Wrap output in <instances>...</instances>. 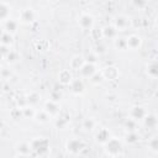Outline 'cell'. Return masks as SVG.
Wrapping results in <instances>:
<instances>
[{
    "label": "cell",
    "mask_w": 158,
    "mask_h": 158,
    "mask_svg": "<svg viewBox=\"0 0 158 158\" xmlns=\"http://www.w3.org/2000/svg\"><path fill=\"white\" fill-rule=\"evenodd\" d=\"M31 148L36 156H46L49 152V139L46 137L33 138L31 142Z\"/></svg>",
    "instance_id": "obj_1"
},
{
    "label": "cell",
    "mask_w": 158,
    "mask_h": 158,
    "mask_svg": "<svg viewBox=\"0 0 158 158\" xmlns=\"http://www.w3.org/2000/svg\"><path fill=\"white\" fill-rule=\"evenodd\" d=\"M105 152L109 156H120L122 151V142L117 137H110V139L104 144Z\"/></svg>",
    "instance_id": "obj_2"
},
{
    "label": "cell",
    "mask_w": 158,
    "mask_h": 158,
    "mask_svg": "<svg viewBox=\"0 0 158 158\" xmlns=\"http://www.w3.org/2000/svg\"><path fill=\"white\" fill-rule=\"evenodd\" d=\"M86 147L85 142L80 138H72L67 142V151L70 154H79Z\"/></svg>",
    "instance_id": "obj_3"
},
{
    "label": "cell",
    "mask_w": 158,
    "mask_h": 158,
    "mask_svg": "<svg viewBox=\"0 0 158 158\" xmlns=\"http://www.w3.org/2000/svg\"><path fill=\"white\" fill-rule=\"evenodd\" d=\"M78 23L80 26L81 30H85V31H91L93 26H94V17L90 15V14H81L78 19Z\"/></svg>",
    "instance_id": "obj_4"
},
{
    "label": "cell",
    "mask_w": 158,
    "mask_h": 158,
    "mask_svg": "<svg viewBox=\"0 0 158 158\" xmlns=\"http://www.w3.org/2000/svg\"><path fill=\"white\" fill-rule=\"evenodd\" d=\"M112 25L117 28V31H126L131 26V20L126 15H118V16H116L114 19V23Z\"/></svg>",
    "instance_id": "obj_5"
},
{
    "label": "cell",
    "mask_w": 158,
    "mask_h": 158,
    "mask_svg": "<svg viewBox=\"0 0 158 158\" xmlns=\"http://www.w3.org/2000/svg\"><path fill=\"white\" fill-rule=\"evenodd\" d=\"M98 72V68H96V64L95 63H91V62H85L83 64V67L79 69V73H80V77L81 78H90L93 74H95Z\"/></svg>",
    "instance_id": "obj_6"
},
{
    "label": "cell",
    "mask_w": 158,
    "mask_h": 158,
    "mask_svg": "<svg viewBox=\"0 0 158 158\" xmlns=\"http://www.w3.org/2000/svg\"><path fill=\"white\" fill-rule=\"evenodd\" d=\"M104 79L105 80H116L120 77V72L118 68H116L115 65H107L101 70Z\"/></svg>",
    "instance_id": "obj_7"
},
{
    "label": "cell",
    "mask_w": 158,
    "mask_h": 158,
    "mask_svg": "<svg viewBox=\"0 0 158 158\" xmlns=\"http://www.w3.org/2000/svg\"><path fill=\"white\" fill-rule=\"evenodd\" d=\"M19 19H20V21L22 22V23H27V25H30V23H32L33 21H35V19H36V14H35V11L32 10V9H23V10H21V12H20V15H19Z\"/></svg>",
    "instance_id": "obj_8"
},
{
    "label": "cell",
    "mask_w": 158,
    "mask_h": 158,
    "mask_svg": "<svg viewBox=\"0 0 158 158\" xmlns=\"http://www.w3.org/2000/svg\"><path fill=\"white\" fill-rule=\"evenodd\" d=\"M16 156L19 157H28L31 156L33 152H32V148H31V143H27V142H21V143H17L16 144Z\"/></svg>",
    "instance_id": "obj_9"
},
{
    "label": "cell",
    "mask_w": 158,
    "mask_h": 158,
    "mask_svg": "<svg viewBox=\"0 0 158 158\" xmlns=\"http://www.w3.org/2000/svg\"><path fill=\"white\" fill-rule=\"evenodd\" d=\"M70 86V90L75 94V95H80L85 91V84L84 81L81 80V78H75L72 80V83L69 84Z\"/></svg>",
    "instance_id": "obj_10"
},
{
    "label": "cell",
    "mask_w": 158,
    "mask_h": 158,
    "mask_svg": "<svg viewBox=\"0 0 158 158\" xmlns=\"http://www.w3.org/2000/svg\"><path fill=\"white\" fill-rule=\"evenodd\" d=\"M43 109H44L51 116H57V115L60 112V107H59L58 102H57V101H53V100H51V99L44 102Z\"/></svg>",
    "instance_id": "obj_11"
},
{
    "label": "cell",
    "mask_w": 158,
    "mask_h": 158,
    "mask_svg": "<svg viewBox=\"0 0 158 158\" xmlns=\"http://www.w3.org/2000/svg\"><path fill=\"white\" fill-rule=\"evenodd\" d=\"M146 115H147L146 109H144L143 106H139V105H136V106H133V107L130 110V117L135 118L136 121L143 120Z\"/></svg>",
    "instance_id": "obj_12"
},
{
    "label": "cell",
    "mask_w": 158,
    "mask_h": 158,
    "mask_svg": "<svg viewBox=\"0 0 158 158\" xmlns=\"http://www.w3.org/2000/svg\"><path fill=\"white\" fill-rule=\"evenodd\" d=\"M101 33H102V38H109V40H115L117 37V28L114 25H107L105 27L101 28Z\"/></svg>",
    "instance_id": "obj_13"
},
{
    "label": "cell",
    "mask_w": 158,
    "mask_h": 158,
    "mask_svg": "<svg viewBox=\"0 0 158 158\" xmlns=\"http://www.w3.org/2000/svg\"><path fill=\"white\" fill-rule=\"evenodd\" d=\"M73 75H72V72L69 69H62L59 73H58V81L63 85H69L73 80Z\"/></svg>",
    "instance_id": "obj_14"
},
{
    "label": "cell",
    "mask_w": 158,
    "mask_h": 158,
    "mask_svg": "<svg viewBox=\"0 0 158 158\" xmlns=\"http://www.w3.org/2000/svg\"><path fill=\"white\" fill-rule=\"evenodd\" d=\"M141 44H142V40H141V37L138 35H130L127 37V47H128V49H132V51L138 49L141 47Z\"/></svg>",
    "instance_id": "obj_15"
},
{
    "label": "cell",
    "mask_w": 158,
    "mask_h": 158,
    "mask_svg": "<svg viewBox=\"0 0 158 158\" xmlns=\"http://www.w3.org/2000/svg\"><path fill=\"white\" fill-rule=\"evenodd\" d=\"M85 63V58L84 56H80V54H75L72 57V59L69 60V67L70 69H74V70H79L83 64Z\"/></svg>",
    "instance_id": "obj_16"
},
{
    "label": "cell",
    "mask_w": 158,
    "mask_h": 158,
    "mask_svg": "<svg viewBox=\"0 0 158 158\" xmlns=\"http://www.w3.org/2000/svg\"><path fill=\"white\" fill-rule=\"evenodd\" d=\"M110 131L107 130V128H100L98 132H96V135H95V139H96V142L98 143H100V144H105L109 139H110Z\"/></svg>",
    "instance_id": "obj_17"
},
{
    "label": "cell",
    "mask_w": 158,
    "mask_h": 158,
    "mask_svg": "<svg viewBox=\"0 0 158 158\" xmlns=\"http://www.w3.org/2000/svg\"><path fill=\"white\" fill-rule=\"evenodd\" d=\"M19 30V21L14 20V19H9L6 21H4V31H7L10 33H16Z\"/></svg>",
    "instance_id": "obj_18"
},
{
    "label": "cell",
    "mask_w": 158,
    "mask_h": 158,
    "mask_svg": "<svg viewBox=\"0 0 158 158\" xmlns=\"http://www.w3.org/2000/svg\"><path fill=\"white\" fill-rule=\"evenodd\" d=\"M10 14H11V7L10 5L6 2V1H1V5H0V19L1 21H6L10 19Z\"/></svg>",
    "instance_id": "obj_19"
},
{
    "label": "cell",
    "mask_w": 158,
    "mask_h": 158,
    "mask_svg": "<svg viewBox=\"0 0 158 158\" xmlns=\"http://www.w3.org/2000/svg\"><path fill=\"white\" fill-rule=\"evenodd\" d=\"M51 117H52V116H51L44 109L36 111V115H35V120H36L37 122H40V123H47V122H49Z\"/></svg>",
    "instance_id": "obj_20"
},
{
    "label": "cell",
    "mask_w": 158,
    "mask_h": 158,
    "mask_svg": "<svg viewBox=\"0 0 158 158\" xmlns=\"http://www.w3.org/2000/svg\"><path fill=\"white\" fill-rule=\"evenodd\" d=\"M143 123L146 127L148 128H154L157 125H158V117L153 114H147L143 118Z\"/></svg>",
    "instance_id": "obj_21"
},
{
    "label": "cell",
    "mask_w": 158,
    "mask_h": 158,
    "mask_svg": "<svg viewBox=\"0 0 158 158\" xmlns=\"http://www.w3.org/2000/svg\"><path fill=\"white\" fill-rule=\"evenodd\" d=\"M114 46L118 51H126V49H128V47H127V37L117 36L114 40Z\"/></svg>",
    "instance_id": "obj_22"
},
{
    "label": "cell",
    "mask_w": 158,
    "mask_h": 158,
    "mask_svg": "<svg viewBox=\"0 0 158 158\" xmlns=\"http://www.w3.org/2000/svg\"><path fill=\"white\" fill-rule=\"evenodd\" d=\"M69 122V115L68 112H62L57 115V120H56V126L59 128H64Z\"/></svg>",
    "instance_id": "obj_23"
},
{
    "label": "cell",
    "mask_w": 158,
    "mask_h": 158,
    "mask_svg": "<svg viewBox=\"0 0 158 158\" xmlns=\"http://www.w3.org/2000/svg\"><path fill=\"white\" fill-rule=\"evenodd\" d=\"M147 73L152 78H158V60H151L147 63Z\"/></svg>",
    "instance_id": "obj_24"
},
{
    "label": "cell",
    "mask_w": 158,
    "mask_h": 158,
    "mask_svg": "<svg viewBox=\"0 0 158 158\" xmlns=\"http://www.w3.org/2000/svg\"><path fill=\"white\" fill-rule=\"evenodd\" d=\"M1 44H6V46H11L14 43V35L7 32V31H2L1 32Z\"/></svg>",
    "instance_id": "obj_25"
},
{
    "label": "cell",
    "mask_w": 158,
    "mask_h": 158,
    "mask_svg": "<svg viewBox=\"0 0 158 158\" xmlns=\"http://www.w3.org/2000/svg\"><path fill=\"white\" fill-rule=\"evenodd\" d=\"M9 64H14V63H16V62H19V59H20V53L17 52V51H14V49H11L9 53H7V56L4 58Z\"/></svg>",
    "instance_id": "obj_26"
},
{
    "label": "cell",
    "mask_w": 158,
    "mask_h": 158,
    "mask_svg": "<svg viewBox=\"0 0 158 158\" xmlns=\"http://www.w3.org/2000/svg\"><path fill=\"white\" fill-rule=\"evenodd\" d=\"M26 98H27V104L30 105V106H36L38 102H40V100H41V96H40V94L38 93H30L28 95H26Z\"/></svg>",
    "instance_id": "obj_27"
},
{
    "label": "cell",
    "mask_w": 158,
    "mask_h": 158,
    "mask_svg": "<svg viewBox=\"0 0 158 158\" xmlns=\"http://www.w3.org/2000/svg\"><path fill=\"white\" fill-rule=\"evenodd\" d=\"M138 138H139V136H138L137 131H127V135L125 137V141L128 144H133V143L138 142Z\"/></svg>",
    "instance_id": "obj_28"
},
{
    "label": "cell",
    "mask_w": 158,
    "mask_h": 158,
    "mask_svg": "<svg viewBox=\"0 0 158 158\" xmlns=\"http://www.w3.org/2000/svg\"><path fill=\"white\" fill-rule=\"evenodd\" d=\"M104 80H105V79H104V75H102V73L99 72V70L89 78V81H90L93 85H99V84H101Z\"/></svg>",
    "instance_id": "obj_29"
},
{
    "label": "cell",
    "mask_w": 158,
    "mask_h": 158,
    "mask_svg": "<svg viewBox=\"0 0 158 158\" xmlns=\"http://www.w3.org/2000/svg\"><path fill=\"white\" fill-rule=\"evenodd\" d=\"M22 114H23V117H25V118H35L36 110H35L33 106L27 105V106H25V107L22 109Z\"/></svg>",
    "instance_id": "obj_30"
},
{
    "label": "cell",
    "mask_w": 158,
    "mask_h": 158,
    "mask_svg": "<svg viewBox=\"0 0 158 158\" xmlns=\"http://www.w3.org/2000/svg\"><path fill=\"white\" fill-rule=\"evenodd\" d=\"M95 126H96V122H95L94 118H91V117L84 118V121H83V128H84V130H86V131H93V130L95 128Z\"/></svg>",
    "instance_id": "obj_31"
},
{
    "label": "cell",
    "mask_w": 158,
    "mask_h": 158,
    "mask_svg": "<svg viewBox=\"0 0 158 158\" xmlns=\"http://www.w3.org/2000/svg\"><path fill=\"white\" fill-rule=\"evenodd\" d=\"M123 125H125V128L127 131H136L137 130V121L135 118H132V117L126 118V121H125Z\"/></svg>",
    "instance_id": "obj_32"
},
{
    "label": "cell",
    "mask_w": 158,
    "mask_h": 158,
    "mask_svg": "<svg viewBox=\"0 0 158 158\" xmlns=\"http://www.w3.org/2000/svg\"><path fill=\"white\" fill-rule=\"evenodd\" d=\"M106 49H107V47L101 40L96 41V43H95V53L96 54H104L106 52Z\"/></svg>",
    "instance_id": "obj_33"
},
{
    "label": "cell",
    "mask_w": 158,
    "mask_h": 158,
    "mask_svg": "<svg viewBox=\"0 0 158 158\" xmlns=\"http://www.w3.org/2000/svg\"><path fill=\"white\" fill-rule=\"evenodd\" d=\"M148 148L152 151V152H154V153H158V136H154V137H152L149 141H148Z\"/></svg>",
    "instance_id": "obj_34"
},
{
    "label": "cell",
    "mask_w": 158,
    "mask_h": 158,
    "mask_svg": "<svg viewBox=\"0 0 158 158\" xmlns=\"http://www.w3.org/2000/svg\"><path fill=\"white\" fill-rule=\"evenodd\" d=\"M10 115H11V117L15 118V120H17V118H20V117H23V114H22V109H21V107L12 109V110L10 111Z\"/></svg>",
    "instance_id": "obj_35"
},
{
    "label": "cell",
    "mask_w": 158,
    "mask_h": 158,
    "mask_svg": "<svg viewBox=\"0 0 158 158\" xmlns=\"http://www.w3.org/2000/svg\"><path fill=\"white\" fill-rule=\"evenodd\" d=\"M131 1H132V5L135 7H137L138 10L144 9L147 6V4H148V0H131Z\"/></svg>",
    "instance_id": "obj_36"
},
{
    "label": "cell",
    "mask_w": 158,
    "mask_h": 158,
    "mask_svg": "<svg viewBox=\"0 0 158 158\" xmlns=\"http://www.w3.org/2000/svg\"><path fill=\"white\" fill-rule=\"evenodd\" d=\"M60 98H62V93L59 90H57V89H54V90H52L49 93V99L53 100V101H57L58 102L60 100Z\"/></svg>",
    "instance_id": "obj_37"
},
{
    "label": "cell",
    "mask_w": 158,
    "mask_h": 158,
    "mask_svg": "<svg viewBox=\"0 0 158 158\" xmlns=\"http://www.w3.org/2000/svg\"><path fill=\"white\" fill-rule=\"evenodd\" d=\"M28 104H27V98L26 96H20L19 99H17V106L19 107H21V109H23L25 106H27Z\"/></svg>",
    "instance_id": "obj_38"
},
{
    "label": "cell",
    "mask_w": 158,
    "mask_h": 158,
    "mask_svg": "<svg viewBox=\"0 0 158 158\" xmlns=\"http://www.w3.org/2000/svg\"><path fill=\"white\" fill-rule=\"evenodd\" d=\"M85 62H91V63H96V53H88L86 56H84Z\"/></svg>",
    "instance_id": "obj_39"
},
{
    "label": "cell",
    "mask_w": 158,
    "mask_h": 158,
    "mask_svg": "<svg viewBox=\"0 0 158 158\" xmlns=\"http://www.w3.org/2000/svg\"><path fill=\"white\" fill-rule=\"evenodd\" d=\"M1 56H2V58H5L6 56H7V53L11 51V46H6V44H1Z\"/></svg>",
    "instance_id": "obj_40"
},
{
    "label": "cell",
    "mask_w": 158,
    "mask_h": 158,
    "mask_svg": "<svg viewBox=\"0 0 158 158\" xmlns=\"http://www.w3.org/2000/svg\"><path fill=\"white\" fill-rule=\"evenodd\" d=\"M10 75H11L10 69H6V68H2L1 69V78L2 79H7V78H10Z\"/></svg>",
    "instance_id": "obj_41"
},
{
    "label": "cell",
    "mask_w": 158,
    "mask_h": 158,
    "mask_svg": "<svg viewBox=\"0 0 158 158\" xmlns=\"http://www.w3.org/2000/svg\"><path fill=\"white\" fill-rule=\"evenodd\" d=\"M51 1H56V0H51Z\"/></svg>",
    "instance_id": "obj_42"
}]
</instances>
